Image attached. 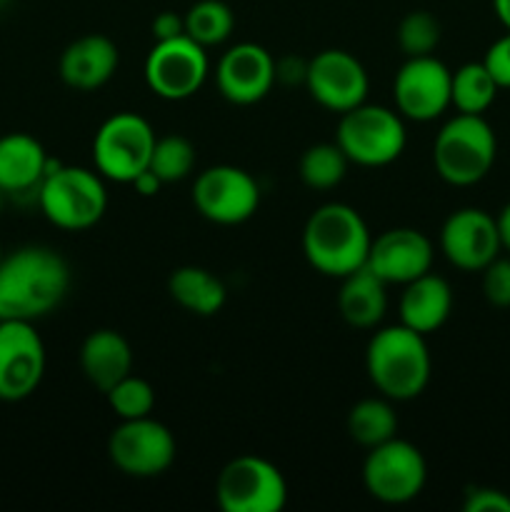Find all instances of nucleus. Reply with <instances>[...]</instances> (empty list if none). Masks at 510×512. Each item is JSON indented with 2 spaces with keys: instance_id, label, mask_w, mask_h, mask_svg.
<instances>
[{
  "instance_id": "34",
  "label": "nucleus",
  "mask_w": 510,
  "mask_h": 512,
  "mask_svg": "<svg viewBox=\"0 0 510 512\" xmlns=\"http://www.w3.org/2000/svg\"><path fill=\"white\" fill-rule=\"evenodd\" d=\"M483 65L493 75L498 88H510V30L490 45L483 58Z\"/></svg>"
},
{
  "instance_id": "18",
  "label": "nucleus",
  "mask_w": 510,
  "mask_h": 512,
  "mask_svg": "<svg viewBox=\"0 0 510 512\" xmlns=\"http://www.w3.org/2000/svg\"><path fill=\"white\" fill-rule=\"evenodd\" d=\"M218 90L228 103H260L275 85V60L263 45L238 43L228 48L215 70Z\"/></svg>"
},
{
  "instance_id": "13",
  "label": "nucleus",
  "mask_w": 510,
  "mask_h": 512,
  "mask_svg": "<svg viewBox=\"0 0 510 512\" xmlns=\"http://www.w3.org/2000/svg\"><path fill=\"white\" fill-rule=\"evenodd\" d=\"M45 345L28 320H0V400L20 403L40 388Z\"/></svg>"
},
{
  "instance_id": "22",
  "label": "nucleus",
  "mask_w": 510,
  "mask_h": 512,
  "mask_svg": "<svg viewBox=\"0 0 510 512\" xmlns=\"http://www.w3.org/2000/svg\"><path fill=\"white\" fill-rule=\"evenodd\" d=\"M50 170L43 143L28 133H5L0 138V193L38 190Z\"/></svg>"
},
{
  "instance_id": "15",
  "label": "nucleus",
  "mask_w": 510,
  "mask_h": 512,
  "mask_svg": "<svg viewBox=\"0 0 510 512\" xmlns=\"http://www.w3.org/2000/svg\"><path fill=\"white\" fill-rule=\"evenodd\" d=\"M453 70L435 55L408 58L393 80L395 110L415 123H430L450 108Z\"/></svg>"
},
{
  "instance_id": "30",
  "label": "nucleus",
  "mask_w": 510,
  "mask_h": 512,
  "mask_svg": "<svg viewBox=\"0 0 510 512\" xmlns=\"http://www.w3.org/2000/svg\"><path fill=\"white\" fill-rule=\"evenodd\" d=\"M108 398L110 410L118 415L120 420H135V418H148L155 408V388L148 380L138 378L130 373L120 383L105 393Z\"/></svg>"
},
{
  "instance_id": "20",
  "label": "nucleus",
  "mask_w": 510,
  "mask_h": 512,
  "mask_svg": "<svg viewBox=\"0 0 510 512\" xmlns=\"http://www.w3.org/2000/svg\"><path fill=\"white\" fill-rule=\"evenodd\" d=\"M80 370L93 388L108 393L133 373V348L118 330H93L80 345Z\"/></svg>"
},
{
  "instance_id": "36",
  "label": "nucleus",
  "mask_w": 510,
  "mask_h": 512,
  "mask_svg": "<svg viewBox=\"0 0 510 512\" xmlns=\"http://www.w3.org/2000/svg\"><path fill=\"white\" fill-rule=\"evenodd\" d=\"M130 185H133V188L138 190L143 198H150V195H158V190L163 188V180H160L158 175L148 168V170H143V173H140Z\"/></svg>"
},
{
  "instance_id": "12",
  "label": "nucleus",
  "mask_w": 510,
  "mask_h": 512,
  "mask_svg": "<svg viewBox=\"0 0 510 512\" xmlns=\"http://www.w3.org/2000/svg\"><path fill=\"white\" fill-rule=\"evenodd\" d=\"M195 210L215 225H240L258 213L260 185L235 165L205 168L193 183Z\"/></svg>"
},
{
  "instance_id": "25",
  "label": "nucleus",
  "mask_w": 510,
  "mask_h": 512,
  "mask_svg": "<svg viewBox=\"0 0 510 512\" xmlns=\"http://www.w3.org/2000/svg\"><path fill=\"white\" fill-rule=\"evenodd\" d=\"M348 435L360 448H375L385 440L398 435V415H395L393 400L388 398H365L350 408L348 413Z\"/></svg>"
},
{
  "instance_id": "37",
  "label": "nucleus",
  "mask_w": 510,
  "mask_h": 512,
  "mask_svg": "<svg viewBox=\"0 0 510 512\" xmlns=\"http://www.w3.org/2000/svg\"><path fill=\"white\" fill-rule=\"evenodd\" d=\"M495 223H498L500 245H503V250H508V253H510V203L503 205V210L498 213Z\"/></svg>"
},
{
  "instance_id": "32",
  "label": "nucleus",
  "mask_w": 510,
  "mask_h": 512,
  "mask_svg": "<svg viewBox=\"0 0 510 512\" xmlns=\"http://www.w3.org/2000/svg\"><path fill=\"white\" fill-rule=\"evenodd\" d=\"M483 295L495 308H510V258H495L483 270Z\"/></svg>"
},
{
  "instance_id": "17",
  "label": "nucleus",
  "mask_w": 510,
  "mask_h": 512,
  "mask_svg": "<svg viewBox=\"0 0 510 512\" xmlns=\"http://www.w3.org/2000/svg\"><path fill=\"white\" fill-rule=\"evenodd\" d=\"M433 258L435 250L428 235L415 228H390L373 238L365 265L388 285H408L430 273Z\"/></svg>"
},
{
  "instance_id": "5",
  "label": "nucleus",
  "mask_w": 510,
  "mask_h": 512,
  "mask_svg": "<svg viewBox=\"0 0 510 512\" xmlns=\"http://www.w3.org/2000/svg\"><path fill=\"white\" fill-rule=\"evenodd\" d=\"M495 155H498V140L483 115H453L435 135V173L455 188L480 183L493 168Z\"/></svg>"
},
{
  "instance_id": "4",
  "label": "nucleus",
  "mask_w": 510,
  "mask_h": 512,
  "mask_svg": "<svg viewBox=\"0 0 510 512\" xmlns=\"http://www.w3.org/2000/svg\"><path fill=\"white\" fill-rule=\"evenodd\" d=\"M40 213L55 228L88 230L103 220L108 210V190L103 175L78 165H50L48 175L38 185Z\"/></svg>"
},
{
  "instance_id": "23",
  "label": "nucleus",
  "mask_w": 510,
  "mask_h": 512,
  "mask_svg": "<svg viewBox=\"0 0 510 512\" xmlns=\"http://www.w3.org/2000/svg\"><path fill=\"white\" fill-rule=\"evenodd\" d=\"M338 310L350 328L370 330L383 323L388 313V283L368 265L345 275L338 293Z\"/></svg>"
},
{
  "instance_id": "14",
  "label": "nucleus",
  "mask_w": 510,
  "mask_h": 512,
  "mask_svg": "<svg viewBox=\"0 0 510 512\" xmlns=\"http://www.w3.org/2000/svg\"><path fill=\"white\" fill-rule=\"evenodd\" d=\"M305 88L320 108L330 113H348L368 98V73L353 53L340 48L320 50L308 60Z\"/></svg>"
},
{
  "instance_id": "7",
  "label": "nucleus",
  "mask_w": 510,
  "mask_h": 512,
  "mask_svg": "<svg viewBox=\"0 0 510 512\" xmlns=\"http://www.w3.org/2000/svg\"><path fill=\"white\" fill-rule=\"evenodd\" d=\"M155 130L138 113H115L98 128L93 140L95 170L105 180L130 185L148 170L155 148Z\"/></svg>"
},
{
  "instance_id": "24",
  "label": "nucleus",
  "mask_w": 510,
  "mask_h": 512,
  "mask_svg": "<svg viewBox=\"0 0 510 512\" xmlns=\"http://www.w3.org/2000/svg\"><path fill=\"white\" fill-rule=\"evenodd\" d=\"M168 293L175 303L198 318H213L228 300L223 280L198 265L175 268L168 278Z\"/></svg>"
},
{
  "instance_id": "6",
  "label": "nucleus",
  "mask_w": 510,
  "mask_h": 512,
  "mask_svg": "<svg viewBox=\"0 0 510 512\" xmlns=\"http://www.w3.org/2000/svg\"><path fill=\"white\" fill-rule=\"evenodd\" d=\"M403 115L385 105L360 103L340 115L335 143L350 163L360 168H385L395 163L405 150Z\"/></svg>"
},
{
  "instance_id": "11",
  "label": "nucleus",
  "mask_w": 510,
  "mask_h": 512,
  "mask_svg": "<svg viewBox=\"0 0 510 512\" xmlns=\"http://www.w3.org/2000/svg\"><path fill=\"white\" fill-rule=\"evenodd\" d=\"M208 53L188 35L158 40L145 58V83L163 100H188L208 78Z\"/></svg>"
},
{
  "instance_id": "27",
  "label": "nucleus",
  "mask_w": 510,
  "mask_h": 512,
  "mask_svg": "<svg viewBox=\"0 0 510 512\" xmlns=\"http://www.w3.org/2000/svg\"><path fill=\"white\" fill-rule=\"evenodd\" d=\"M348 165L338 143H315L300 155L298 175L310 190H333L348 175Z\"/></svg>"
},
{
  "instance_id": "16",
  "label": "nucleus",
  "mask_w": 510,
  "mask_h": 512,
  "mask_svg": "<svg viewBox=\"0 0 510 512\" xmlns=\"http://www.w3.org/2000/svg\"><path fill=\"white\" fill-rule=\"evenodd\" d=\"M440 250L458 270L480 273L503 250L498 223L480 208L455 210L440 228Z\"/></svg>"
},
{
  "instance_id": "21",
  "label": "nucleus",
  "mask_w": 510,
  "mask_h": 512,
  "mask_svg": "<svg viewBox=\"0 0 510 512\" xmlns=\"http://www.w3.org/2000/svg\"><path fill=\"white\" fill-rule=\"evenodd\" d=\"M400 323L420 335H430L443 328L453 310V290L448 280L435 273H425L420 278L403 285L400 295Z\"/></svg>"
},
{
  "instance_id": "39",
  "label": "nucleus",
  "mask_w": 510,
  "mask_h": 512,
  "mask_svg": "<svg viewBox=\"0 0 510 512\" xmlns=\"http://www.w3.org/2000/svg\"><path fill=\"white\" fill-rule=\"evenodd\" d=\"M3 255H5V253H3V245H0V260H3Z\"/></svg>"
},
{
  "instance_id": "35",
  "label": "nucleus",
  "mask_w": 510,
  "mask_h": 512,
  "mask_svg": "<svg viewBox=\"0 0 510 512\" xmlns=\"http://www.w3.org/2000/svg\"><path fill=\"white\" fill-rule=\"evenodd\" d=\"M150 30H153L155 43H158V40L178 38V35H185V18L183 15L173 13V10H163V13H158L153 18Z\"/></svg>"
},
{
  "instance_id": "29",
  "label": "nucleus",
  "mask_w": 510,
  "mask_h": 512,
  "mask_svg": "<svg viewBox=\"0 0 510 512\" xmlns=\"http://www.w3.org/2000/svg\"><path fill=\"white\" fill-rule=\"evenodd\" d=\"M195 145L190 143L185 135H163V138L155 140L153 155H150L148 168L163 180V185L178 183L185 180L195 168Z\"/></svg>"
},
{
  "instance_id": "26",
  "label": "nucleus",
  "mask_w": 510,
  "mask_h": 512,
  "mask_svg": "<svg viewBox=\"0 0 510 512\" xmlns=\"http://www.w3.org/2000/svg\"><path fill=\"white\" fill-rule=\"evenodd\" d=\"M498 90V83L488 73L483 60L480 63H465L450 78V105L458 113L483 115L493 105Z\"/></svg>"
},
{
  "instance_id": "38",
  "label": "nucleus",
  "mask_w": 510,
  "mask_h": 512,
  "mask_svg": "<svg viewBox=\"0 0 510 512\" xmlns=\"http://www.w3.org/2000/svg\"><path fill=\"white\" fill-rule=\"evenodd\" d=\"M493 10L505 30H510V0H493Z\"/></svg>"
},
{
  "instance_id": "19",
  "label": "nucleus",
  "mask_w": 510,
  "mask_h": 512,
  "mask_svg": "<svg viewBox=\"0 0 510 512\" xmlns=\"http://www.w3.org/2000/svg\"><path fill=\"white\" fill-rule=\"evenodd\" d=\"M120 63L118 45L108 35L90 33L73 40L58 60V73L68 88L98 90L115 75Z\"/></svg>"
},
{
  "instance_id": "1",
  "label": "nucleus",
  "mask_w": 510,
  "mask_h": 512,
  "mask_svg": "<svg viewBox=\"0 0 510 512\" xmlns=\"http://www.w3.org/2000/svg\"><path fill=\"white\" fill-rule=\"evenodd\" d=\"M70 290L63 255L45 245H25L0 260V320L35 323L53 313Z\"/></svg>"
},
{
  "instance_id": "3",
  "label": "nucleus",
  "mask_w": 510,
  "mask_h": 512,
  "mask_svg": "<svg viewBox=\"0 0 510 512\" xmlns=\"http://www.w3.org/2000/svg\"><path fill=\"white\" fill-rule=\"evenodd\" d=\"M365 370L383 398L393 403L418 398L428 388L433 370L425 335L403 323L375 330L365 350Z\"/></svg>"
},
{
  "instance_id": "31",
  "label": "nucleus",
  "mask_w": 510,
  "mask_h": 512,
  "mask_svg": "<svg viewBox=\"0 0 510 512\" xmlns=\"http://www.w3.org/2000/svg\"><path fill=\"white\" fill-rule=\"evenodd\" d=\"M398 45L405 58L433 55L440 45V23L428 10H413L398 25Z\"/></svg>"
},
{
  "instance_id": "8",
  "label": "nucleus",
  "mask_w": 510,
  "mask_h": 512,
  "mask_svg": "<svg viewBox=\"0 0 510 512\" xmlns=\"http://www.w3.org/2000/svg\"><path fill=\"white\" fill-rule=\"evenodd\" d=\"M215 500L225 512H280L288 503V483L270 460L238 455L218 473Z\"/></svg>"
},
{
  "instance_id": "9",
  "label": "nucleus",
  "mask_w": 510,
  "mask_h": 512,
  "mask_svg": "<svg viewBox=\"0 0 510 512\" xmlns=\"http://www.w3.org/2000/svg\"><path fill=\"white\" fill-rule=\"evenodd\" d=\"M428 480L423 453L398 435L368 450L363 463V485L378 503L405 505L418 498Z\"/></svg>"
},
{
  "instance_id": "10",
  "label": "nucleus",
  "mask_w": 510,
  "mask_h": 512,
  "mask_svg": "<svg viewBox=\"0 0 510 512\" xmlns=\"http://www.w3.org/2000/svg\"><path fill=\"white\" fill-rule=\"evenodd\" d=\"M175 438L160 420H120L108 438V458L128 478H158L175 463Z\"/></svg>"
},
{
  "instance_id": "2",
  "label": "nucleus",
  "mask_w": 510,
  "mask_h": 512,
  "mask_svg": "<svg viewBox=\"0 0 510 512\" xmlns=\"http://www.w3.org/2000/svg\"><path fill=\"white\" fill-rule=\"evenodd\" d=\"M368 223L345 203H325L310 213L303 228V255L320 275L343 280L368 263Z\"/></svg>"
},
{
  "instance_id": "28",
  "label": "nucleus",
  "mask_w": 510,
  "mask_h": 512,
  "mask_svg": "<svg viewBox=\"0 0 510 512\" xmlns=\"http://www.w3.org/2000/svg\"><path fill=\"white\" fill-rule=\"evenodd\" d=\"M183 18L185 35L203 48L225 43L235 28L233 10L223 0H198Z\"/></svg>"
},
{
  "instance_id": "33",
  "label": "nucleus",
  "mask_w": 510,
  "mask_h": 512,
  "mask_svg": "<svg viewBox=\"0 0 510 512\" xmlns=\"http://www.w3.org/2000/svg\"><path fill=\"white\" fill-rule=\"evenodd\" d=\"M463 510L465 512H510V495L498 488L475 485V488L465 490Z\"/></svg>"
}]
</instances>
